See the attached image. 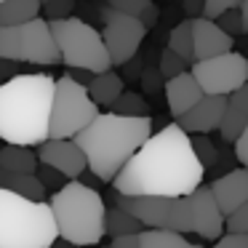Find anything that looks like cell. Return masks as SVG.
Listing matches in <instances>:
<instances>
[{
    "label": "cell",
    "instance_id": "1",
    "mask_svg": "<svg viewBox=\"0 0 248 248\" xmlns=\"http://www.w3.org/2000/svg\"><path fill=\"white\" fill-rule=\"evenodd\" d=\"M205 168L192 150L189 134L176 123L163 125L157 134H150L144 144L125 160L115 173L112 189L120 195H166L179 198L189 195L203 184Z\"/></svg>",
    "mask_w": 248,
    "mask_h": 248
},
{
    "label": "cell",
    "instance_id": "2",
    "mask_svg": "<svg viewBox=\"0 0 248 248\" xmlns=\"http://www.w3.org/2000/svg\"><path fill=\"white\" fill-rule=\"evenodd\" d=\"M150 134V115H118L109 109V112H99L72 139L86 155V171H91L99 182H112L115 173L144 144Z\"/></svg>",
    "mask_w": 248,
    "mask_h": 248
},
{
    "label": "cell",
    "instance_id": "3",
    "mask_svg": "<svg viewBox=\"0 0 248 248\" xmlns=\"http://www.w3.org/2000/svg\"><path fill=\"white\" fill-rule=\"evenodd\" d=\"M54 78L11 75L0 83V139L8 144L38 147L48 139Z\"/></svg>",
    "mask_w": 248,
    "mask_h": 248
},
{
    "label": "cell",
    "instance_id": "4",
    "mask_svg": "<svg viewBox=\"0 0 248 248\" xmlns=\"http://www.w3.org/2000/svg\"><path fill=\"white\" fill-rule=\"evenodd\" d=\"M56 235L70 246H96L104 237V200L91 184L67 179L48 200Z\"/></svg>",
    "mask_w": 248,
    "mask_h": 248
},
{
    "label": "cell",
    "instance_id": "5",
    "mask_svg": "<svg viewBox=\"0 0 248 248\" xmlns=\"http://www.w3.org/2000/svg\"><path fill=\"white\" fill-rule=\"evenodd\" d=\"M56 237L48 200H30L0 187V248H51Z\"/></svg>",
    "mask_w": 248,
    "mask_h": 248
},
{
    "label": "cell",
    "instance_id": "6",
    "mask_svg": "<svg viewBox=\"0 0 248 248\" xmlns=\"http://www.w3.org/2000/svg\"><path fill=\"white\" fill-rule=\"evenodd\" d=\"M48 27L54 32L62 64H67L70 70H88L91 75L112 70V62H109V54L104 48L102 32L96 27H91L88 22L75 19V16L48 22Z\"/></svg>",
    "mask_w": 248,
    "mask_h": 248
},
{
    "label": "cell",
    "instance_id": "7",
    "mask_svg": "<svg viewBox=\"0 0 248 248\" xmlns=\"http://www.w3.org/2000/svg\"><path fill=\"white\" fill-rule=\"evenodd\" d=\"M99 115V104L88 96L86 86L72 80L70 75L54 80V99H51L48 139H72Z\"/></svg>",
    "mask_w": 248,
    "mask_h": 248
},
{
    "label": "cell",
    "instance_id": "8",
    "mask_svg": "<svg viewBox=\"0 0 248 248\" xmlns=\"http://www.w3.org/2000/svg\"><path fill=\"white\" fill-rule=\"evenodd\" d=\"M115 203L125 208L134 219L141 221V227H160L173 232H192L189 221V203L187 195L166 198V195H120L115 192Z\"/></svg>",
    "mask_w": 248,
    "mask_h": 248
},
{
    "label": "cell",
    "instance_id": "9",
    "mask_svg": "<svg viewBox=\"0 0 248 248\" xmlns=\"http://www.w3.org/2000/svg\"><path fill=\"white\" fill-rule=\"evenodd\" d=\"M189 72L198 80V86L203 88V93L227 96L248 80V59L243 54H235V51H224V54L192 62Z\"/></svg>",
    "mask_w": 248,
    "mask_h": 248
},
{
    "label": "cell",
    "instance_id": "10",
    "mask_svg": "<svg viewBox=\"0 0 248 248\" xmlns=\"http://www.w3.org/2000/svg\"><path fill=\"white\" fill-rule=\"evenodd\" d=\"M147 32H150V30H147L136 16L109 8V11L104 14L102 40H104V48H107V54H109L112 67L128 64L136 56V51H139L141 40L147 38Z\"/></svg>",
    "mask_w": 248,
    "mask_h": 248
},
{
    "label": "cell",
    "instance_id": "11",
    "mask_svg": "<svg viewBox=\"0 0 248 248\" xmlns=\"http://www.w3.org/2000/svg\"><path fill=\"white\" fill-rule=\"evenodd\" d=\"M19 35H22V62L40 67H51L62 62L54 32L43 16H35L30 22L19 24Z\"/></svg>",
    "mask_w": 248,
    "mask_h": 248
},
{
    "label": "cell",
    "instance_id": "12",
    "mask_svg": "<svg viewBox=\"0 0 248 248\" xmlns=\"http://www.w3.org/2000/svg\"><path fill=\"white\" fill-rule=\"evenodd\" d=\"M189 203V221H192V232H198L205 240H216L224 232V214L219 211L211 187L198 184L192 192L187 195Z\"/></svg>",
    "mask_w": 248,
    "mask_h": 248
},
{
    "label": "cell",
    "instance_id": "13",
    "mask_svg": "<svg viewBox=\"0 0 248 248\" xmlns=\"http://www.w3.org/2000/svg\"><path fill=\"white\" fill-rule=\"evenodd\" d=\"M38 163L51 166L64 179H80L86 173V155L75 139H46L38 144Z\"/></svg>",
    "mask_w": 248,
    "mask_h": 248
},
{
    "label": "cell",
    "instance_id": "14",
    "mask_svg": "<svg viewBox=\"0 0 248 248\" xmlns=\"http://www.w3.org/2000/svg\"><path fill=\"white\" fill-rule=\"evenodd\" d=\"M224 102H227V96H221V93H203L187 112L179 115L176 125L189 136L219 131L221 115H224Z\"/></svg>",
    "mask_w": 248,
    "mask_h": 248
},
{
    "label": "cell",
    "instance_id": "15",
    "mask_svg": "<svg viewBox=\"0 0 248 248\" xmlns=\"http://www.w3.org/2000/svg\"><path fill=\"white\" fill-rule=\"evenodd\" d=\"M192 22V48H195V62L198 59H208V56L224 54V51H232L235 46V38L227 35L214 19L205 16H195L189 19Z\"/></svg>",
    "mask_w": 248,
    "mask_h": 248
},
{
    "label": "cell",
    "instance_id": "16",
    "mask_svg": "<svg viewBox=\"0 0 248 248\" xmlns=\"http://www.w3.org/2000/svg\"><path fill=\"white\" fill-rule=\"evenodd\" d=\"M208 187H211V192H214L216 203H219L221 214L224 216L232 214L237 205L248 200V166L232 168V171L224 173V176L214 179Z\"/></svg>",
    "mask_w": 248,
    "mask_h": 248
},
{
    "label": "cell",
    "instance_id": "17",
    "mask_svg": "<svg viewBox=\"0 0 248 248\" xmlns=\"http://www.w3.org/2000/svg\"><path fill=\"white\" fill-rule=\"evenodd\" d=\"M200 96H203V88L198 86V80L192 78L189 70H184L166 80V102H168V109H171L173 118L184 115Z\"/></svg>",
    "mask_w": 248,
    "mask_h": 248
},
{
    "label": "cell",
    "instance_id": "18",
    "mask_svg": "<svg viewBox=\"0 0 248 248\" xmlns=\"http://www.w3.org/2000/svg\"><path fill=\"white\" fill-rule=\"evenodd\" d=\"M248 120V80L243 83L240 88H235L232 93H227V102H224V115H221V123H219V134L224 141H235L237 134L243 131Z\"/></svg>",
    "mask_w": 248,
    "mask_h": 248
},
{
    "label": "cell",
    "instance_id": "19",
    "mask_svg": "<svg viewBox=\"0 0 248 248\" xmlns=\"http://www.w3.org/2000/svg\"><path fill=\"white\" fill-rule=\"evenodd\" d=\"M0 187L11 189V192L22 195L30 200H46L48 198V189L40 184V179L35 173H19V171H6L0 168Z\"/></svg>",
    "mask_w": 248,
    "mask_h": 248
},
{
    "label": "cell",
    "instance_id": "20",
    "mask_svg": "<svg viewBox=\"0 0 248 248\" xmlns=\"http://www.w3.org/2000/svg\"><path fill=\"white\" fill-rule=\"evenodd\" d=\"M86 91L99 107H112V102L120 96V91H123V78L115 75L112 70L96 72V75H91Z\"/></svg>",
    "mask_w": 248,
    "mask_h": 248
},
{
    "label": "cell",
    "instance_id": "21",
    "mask_svg": "<svg viewBox=\"0 0 248 248\" xmlns=\"http://www.w3.org/2000/svg\"><path fill=\"white\" fill-rule=\"evenodd\" d=\"M40 16V0H0V27H19Z\"/></svg>",
    "mask_w": 248,
    "mask_h": 248
},
{
    "label": "cell",
    "instance_id": "22",
    "mask_svg": "<svg viewBox=\"0 0 248 248\" xmlns=\"http://www.w3.org/2000/svg\"><path fill=\"white\" fill-rule=\"evenodd\" d=\"M139 248H203V246L189 243L182 232L160 230V227H144L139 232Z\"/></svg>",
    "mask_w": 248,
    "mask_h": 248
},
{
    "label": "cell",
    "instance_id": "23",
    "mask_svg": "<svg viewBox=\"0 0 248 248\" xmlns=\"http://www.w3.org/2000/svg\"><path fill=\"white\" fill-rule=\"evenodd\" d=\"M0 168L19 173H35L38 168V155L24 144H3L0 147Z\"/></svg>",
    "mask_w": 248,
    "mask_h": 248
},
{
    "label": "cell",
    "instance_id": "24",
    "mask_svg": "<svg viewBox=\"0 0 248 248\" xmlns=\"http://www.w3.org/2000/svg\"><path fill=\"white\" fill-rule=\"evenodd\" d=\"M144 227H141L139 219H134V216L128 214L125 208H120L118 203L109 205V208H104V235H125V232H141Z\"/></svg>",
    "mask_w": 248,
    "mask_h": 248
},
{
    "label": "cell",
    "instance_id": "25",
    "mask_svg": "<svg viewBox=\"0 0 248 248\" xmlns=\"http://www.w3.org/2000/svg\"><path fill=\"white\" fill-rule=\"evenodd\" d=\"M168 48L176 51L179 56H182L187 64H192L195 62V48H192V22L189 19H184V22H179L176 27L168 32Z\"/></svg>",
    "mask_w": 248,
    "mask_h": 248
},
{
    "label": "cell",
    "instance_id": "26",
    "mask_svg": "<svg viewBox=\"0 0 248 248\" xmlns=\"http://www.w3.org/2000/svg\"><path fill=\"white\" fill-rule=\"evenodd\" d=\"M109 8L112 11H123L136 16L147 30L157 22V8L152 6V0H109Z\"/></svg>",
    "mask_w": 248,
    "mask_h": 248
},
{
    "label": "cell",
    "instance_id": "27",
    "mask_svg": "<svg viewBox=\"0 0 248 248\" xmlns=\"http://www.w3.org/2000/svg\"><path fill=\"white\" fill-rule=\"evenodd\" d=\"M112 112L118 115H150V104L136 91H120V96L112 102Z\"/></svg>",
    "mask_w": 248,
    "mask_h": 248
},
{
    "label": "cell",
    "instance_id": "28",
    "mask_svg": "<svg viewBox=\"0 0 248 248\" xmlns=\"http://www.w3.org/2000/svg\"><path fill=\"white\" fill-rule=\"evenodd\" d=\"M0 59L22 62V35H19V27H0Z\"/></svg>",
    "mask_w": 248,
    "mask_h": 248
},
{
    "label": "cell",
    "instance_id": "29",
    "mask_svg": "<svg viewBox=\"0 0 248 248\" xmlns=\"http://www.w3.org/2000/svg\"><path fill=\"white\" fill-rule=\"evenodd\" d=\"M189 141H192V150H195V155H198V160L203 163V168L214 166L216 163V147H214V141L208 139V134H192Z\"/></svg>",
    "mask_w": 248,
    "mask_h": 248
},
{
    "label": "cell",
    "instance_id": "30",
    "mask_svg": "<svg viewBox=\"0 0 248 248\" xmlns=\"http://www.w3.org/2000/svg\"><path fill=\"white\" fill-rule=\"evenodd\" d=\"M216 24H219L221 30H224L227 35H243L246 30H243V14H240V6H235V8H227V11H221L219 16L214 19Z\"/></svg>",
    "mask_w": 248,
    "mask_h": 248
},
{
    "label": "cell",
    "instance_id": "31",
    "mask_svg": "<svg viewBox=\"0 0 248 248\" xmlns=\"http://www.w3.org/2000/svg\"><path fill=\"white\" fill-rule=\"evenodd\" d=\"M184 70H187V62H184L176 51L166 48L160 54V67H157V72H160L166 80H168V78H173V75H179V72H184Z\"/></svg>",
    "mask_w": 248,
    "mask_h": 248
},
{
    "label": "cell",
    "instance_id": "32",
    "mask_svg": "<svg viewBox=\"0 0 248 248\" xmlns=\"http://www.w3.org/2000/svg\"><path fill=\"white\" fill-rule=\"evenodd\" d=\"M40 11H46V22H56V19H67L75 11V0H48L40 6Z\"/></svg>",
    "mask_w": 248,
    "mask_h": 248
},
{
    "label": "cell",
    "instance_id": "33",
    "mask_svg": "<svg viewBox=\"0 0 248 248\" xmlns=\"http://www.w3.org/2000/svg\"><path fill=\"white\" fill-rule=\"evenodd\" d=\"M224 232H246L248 235V200L224 216Z\"/></svg>",
    "mask_w": 248,
    "mask_h": 248
},
{
    "label": "cell",
    "instance_id": "34",
    "mask_svg": "<svg viewBox=\"0 0 248 248\" xmlns=\"http://www.w3.org/2000/svg\"><path fill=\"white\" fill-rule=\"evenodd\" d=\"M35 176L40 179V184H43L46 189H54V192H56V189H59L64 182H67V179L62 176V173L56 171V168H51V166H43V163H40V166L35 168Z\"/></svg>",
    "mask_w": 248,
    "mask_h": 248
},
{
    "label": "cell",
    "instance_id": "35",
    "mask_svg": "<svg viewBox=\"0 0 248 248\" xmlns=\"http://www.w3.org/2000/svg\"><path fill=\"white\" fill-rule=\"evenodd\" d=\"M214 248H248L246 232H221L214 240Z\"/></svg>",
    "mask_w": 248,
    "mask_h": 248
},
{
    "label": "cell",
    "instance_id": "36",
    "mask_svg": "<svg viewBox=\"0 0 248 248\" xmlns=\"http://www.w3.org/2000/svg\"><path fill=\"white\" fill-rule=\"evenodd\" d=\"M240 3H243V0H205L203 14H200V16L216 19L221 11H227V8H235V6H240Z\"/></svg>",
    "mask_w": 248,
    "mask_h": 248
},
{
    "label": "cell",
    "instance_id": "37",
    "mask_svg": "<svg viewBox=\"0 0 248 248\" xmlns=\"http://www.w3.org/2000/svg\"><path fill=\"white\" fill-rule=\"evenodd\" d=\"M235 144V157L240 160V166H248V120L243 125V131L237 134V139L232 141Z\"/></svg>",
    "mask_w": 248,
    "mask_h": 248
},
{
    "label": "cell",
    "instance_id": "38",
    "mask_svg": "<svg viewBox=\"0 0 248 248\" xmlns=\"http://www.w3.org/2000/svg\"><path fill=\"white\" fill-rule=\"evenodd\" d=\"M109 248H139V232H125V235H115Z\"/></svg>",
    "mask_w": 248,
    "mask_h": 248
},
{
    "label": "cell",
    "instance_id": "39",
    "mask_svg": "<svg viewBox=\"0 0 248 248\" xmlns=\"http://www.w3.org/2000/svg\"><path fill=\"white\" fill-rule=\"evenodd\" d=\"M203 6H205V0H184V11H187L189 19L200 16V14H203Z\"/></svg>",
    "mask_w": 248,
    "mask_h": 248
},
{
    "label": "cell",
    "instance_id": "40",
    "mask_svg": "<svg viewBox=\"0 0 248 248\" xmlns=\"http://www.w3.org/2000/svg\"><path fill=\"white\" fill-rule=\"evenodd\" d=\"M141 75H144V88L147 91H150V88H157V83H160V78H163L157 70H144Z\"/></svg>",
    "mask_w": 248,
    "mask_h": 248
},
{
    "label": "cell",
    "instance_id": "41",
    "mask_svg": "<svg viewBox=\"0 0 248 248\" xmlns=\"http://www.w3.org/2000/svg\"><path fill=\"white\" fill-rule=\"evenodd\" d=\"M240 14H243V30L248 32V0H243V3H240Z\"/></svg>",
    "mask_w": 248,
    "mask_h": 248
},
{
    "label": "cell",
    "instance_id": "42",
    "mask_svg": "<svg viewBox=\"0 0 248 248\" xmlns=\"http://www.w3.org/2000/svg\"><path fill=\"white\" fill-rule=\"evenodd\" d=\"M43 3H48V0H40V6H43Z\"/></svg>",
    "mask_w": 248,
    "mask_h": 248
},
{
    "label": "cell",
    "instance_id": "43",
    "mask_svg": "<svg viewBox=\"0 0 248 248\" xmlns=\"http://www.w3.org/2000/svg\"><path fill=\"white\" fill-rule=\"evenodd\" d=\"M0 83H3V80H0Z\"/></svg>",
    "mask_w": 248,
    "mask_h": 248
}]
</instances>
